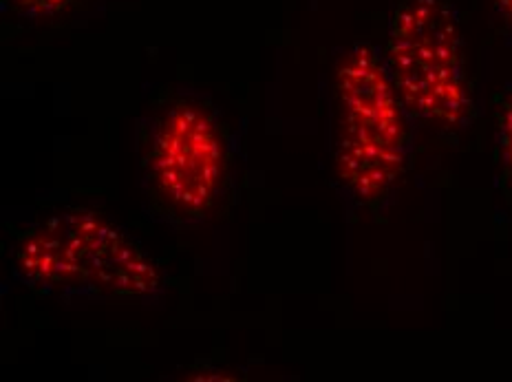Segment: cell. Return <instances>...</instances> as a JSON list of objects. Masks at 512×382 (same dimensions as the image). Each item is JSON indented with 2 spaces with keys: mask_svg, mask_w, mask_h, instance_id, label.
I'll use <instances>...</instances> for the list:
<instances>
[{
  "mask_svg": "<svg viewBox=\"0 0 512 382\" xmlns=\"http://www.w3.org/2000/svg\"><path fill=\"white\" fill-rule=\"evenodd\" d=\"M384 65L413 124L462 131L473 122L460 20L446 0H404L393 12Z\"/></svg>",
  "mask_w": 512,
  "mask_h": 382,
  "instance_id": "3957f363",
  "label": "cell"
},
{
  "mask_svg": "<svg viewBox=\"0 0 512 382\" xmlns=\"http://www.w3.org/2000/svg\"><path fill=\"white\" fill-rule=\"evenodd\" d=\"M495 144L499 177L512 197V80L495 98Z\"/></svg>",
  "mask_w": 512,
  "mask_h": 382,
  "instance_id": "5b68a950",
  "label": "cell"
},
{
  "mask_svg": "<svg viewBox=\"0 0 512 382\" xmlns=\"http://www.w3.org/2000/svg\"><path fill=\"white\" fill-rule=\"evenodd\" d=\"M148 171L170 208L186 217L208 212L223 182V142L210 115L195 104L173 106L155 129Z\"/></svg>",
  "mask_w": 512,
  "mask_h": 382,
  "instance_id": "277c9868",
  "label": "cell"
},
{
  "mask_svg": "<svg viewBox=\"0 0 512 382\" xmlns=\"http://www.w3.org/2000/svg\"><path fill=\"white\" fill-rule=\"evenodd\" d=\"M16 279L62 301H148L162 274L137 243L89 210H67L31 228L18 246Z\"/></svg>",
  "mask_w": 512,
  "mask_h": 382,
  "instance_id": "6da1fadb",
  "label": "cell"
},
{
  "mask_svg": "<svg viewBox=\"0 0 512 382\" xmlns=\"http://www.w3.org/2000/svg\"><path fill=\"white\" fill-rule=\"evenodd\" d=\"M338 177L360 206H382L407 171L415 124L389 78L382 51L367 42L347 51L336 73Z\"/></svg>",
  "mask_w": 512,
  "mask_h": 382,
  "instance_id": "7a4b0ae2",
  "label": "cell"
},
{
  "mask_svg": "<svg viewBox=\"0 0 512 382\" xmlns=\"http://www.w3.org/2000/svg\"><path fill=\"white\" fill-rule=\"evenodd\" d=\"M495 16L508 42H512V0H493Z\"/></svg>",
  "mask_w": 512,
  "mask_h": 382,
  "instance_id": "52a82bcc",
  "label": "cell"
},
{
  "mask_svg": "<svg viewBox=\"0 0 512 382\" xmlns=\"http://www.w3.org/2000/svg\"><path fill=\"white\" fill-rule=\"evenodd\" d=\"M20 14L31 16V18H42V16H56L64 12L71 3L76 0H9Z\"/></svg>",
  "mask_w": 512,
  "mask_h": 382,
  "instance_id": "8992f818",
  "label": "cell"
}]
</instances>
